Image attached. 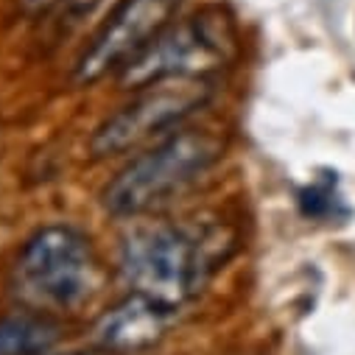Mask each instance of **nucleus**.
Instances as JSON below:
<instances>
[{"mask_svg": "<svg viewBox=\"0 0 355 355\" xmlns=\"http://www.w3.org/2000/svg\"><path fill=\"white\" fill-rule=\"evenodd\" d=\"M210 96L213 87L207 78H168L143 87L132 101L96 126L90 137V154L96 159L126 154L146 140L180 126L185 118L199 112Z\"/></svg>", "mask_w": 355, "mask_h": 355, "instance_id": "5", "label": "nucleus"}, {"mask_svg": "<svg viewBox=\"0 0 355 355\" xmlns=\"http://www.w3.org/2000/svg\"><path fill=\"white\" fill-rule=\"evenodd\" d=\"M101 288L96 249L81 230L51 224L37 230L15 263V294L37 313H70Z\"/></svg>", "mask_w": 355, "mask_h": 355, "instance_id": "2", "label": "nucleus"}, {"mask_svg": "<svg viewBox=\"0 0 355 355\" xmlns=\"http://www.w3.org/2000/svg\"><path fill=\"white\" fill-rule=\"evenodd\" d=\"M232 252V238L216 224L137 221L121 238V275L132 294L171 311L182 308Z\"/></svg>", "mask_w": 355, "mask_h": 355, "instance_id": "1", "label": "nucleus"}, {"mask_svg": "<svg viewBox=\"0 0 355 355\" xmlns=\"http://www.w3.org/2000/svg\"><path fill=\"white\" fill-rule=\"evenodd\" d=\"M67 355H107V352H101V349H96V352H67Z\"/></svg>", "mask_w": 355, "mask_h": 355, "instance_id": "12", "label": "nucleus"}, {"mask_svg": "<svg viewBox=\"0 0 355 355\" xmlns=\"http://www.w3.org/2000/svg\"><path fill=\"white\" fill-rule=\"evenodd\" d=\"M238 59V34L218 9H202L180 26H168L121 73V90H143L168 78H207Z\"/></svg>", "mask_w": 355, "mask_h": 355, "instance_id": "4", "label": "nucleus"}, {"mask_svg": "<svg viewBox=\"0 0 355 355\" xmlns=\"http://www.w3.org/2000/svg\"><path fill=\"white\" fill-rule=\"evenodd\" d=\"M62 338V327L37 311L0 316V355H48Z\"/></svg>", "mask_w": 355, "mask_h": 355, "instance_id": "8", "label": "nucleus"}, {"mask_svg": "<svg viewBox=\"0 0 355 355\" xmlns=\"http://www.w3.org/2000/svg\"><path fill=\"white\" fill-rule=\"evenodd\" d=\"M176 311L143 297L129 294L126 300L115 302L93 327V341L101 352L118 355V352H140L162 341V336L171 327Z\"/></svg>", "mask_w": 355, "mask_h": 355, "instance_id": "7", "label": "nucleus"}, {"mask_svg": "<svg viewBox=\"0 0 355 355\" xmlns=\"http://www.w3.org/2000/svg\"><path fill=\"white\" fill-rule=\"evenodd\" d=\"M182 0H123L76 62V84L87 87L123 70L171 23Z\"/></svg>", "mask_w": 355, "mask_h": 355, "instance_id": "6", "label": "nucleus"}, {"mask_svg": "<svg viewBox=\"0 0 355 355\" xmlns=\"http://www.w3.org/2000/svg\"><path fill=\"white\" fill-rule=\"evenodd\" d=\"M123 3V0H59L56 3V40H73V37H84L90 28H96V34L101 31V26L112 17V12Z\"/></svg>", "mask_w": 355, "mask_h": 355, "instance_id": "9", "label": "nucleus"}, {"mask_svg": "<svg viewBox=\"0 0 355 355\" xmlns=\"http://www.w3.org/2000/svg\"><path fill=\"white\" fill-rule=\"evenodd\" d=\"M300 210L302 216L308 218H324L330 210H333V199H330V191L313 185V188H302L300 191Z\"/></svg>", "mask_w": 355, "mask_h": 355, "instance_id": "10", "label": "nucleus"}, {"mask_svg": "<svg viewBox=\"0 0 355 355\" xmlns=\"http://www.w3.org/2000/svg\"><path fill=\"white\" fill-rule=\"evenodd\" d=\"M221 151L224 146L213 132H173L115 173V180H110L101 193V205L115 218L146 216L207 173L218 162Z\"/></svg>", "mask_w": 355, "mask_h": 355, "instance_id": "3", "label": "nucleus"}, {"mask_svg": "<svg viewBox=\"0 0 355 355\" xmlns=\"http://www.w3.org/2000/svg\"><path fill=\"white\" fill-rule=\"evenodd\" d=\"M59 0H20V9L26 15H45L51 9H56Z\"/></svg>", "mask_w": 355, "mask_h": 355, "instance_id": "11", "label": "nucleus"}]
</instances>
